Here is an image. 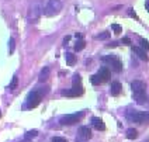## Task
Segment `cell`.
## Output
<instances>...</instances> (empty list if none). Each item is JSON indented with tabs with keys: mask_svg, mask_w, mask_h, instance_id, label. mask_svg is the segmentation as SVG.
Instances as JSON below:
<instances>
[{
	"mask_svg": "<svg viewBox=\"0 0 149 142\" xmlns=\"http://www.w3.org/2000/svg\"><path fill=\"white\" fill-rule=\"evenodd\" d=\"M111 28H113L114 34H117V35H118L120 33H123V27H121V25H118V24H113L111 25Z\"/></svg>",
	"mask_w": 149,
	"mask_h": 142,
	"instance_id": "44dd1931",
	"label": "cell"
},
{
	"mask_svg": "<svg viewBox=\"0 0 149 142\" xmlns=\"http://www.w3.org/2000/svg\"><path fill=\"white\" fill-rule=\"evenodd\" d=\"M145 7H146V10L149 11V1H146V3H145Z\"/></svg>",
	"mask_w": 149,
	"mask_h": 142,
	"instance_id": "f1b7e54d",
	"label": "cell"
},
{
	"mask_svg": "<svg viewBox=\"0 0 149 142\" xmlns=\"http://www.w3.org/2000/svg\"><path fill=\"white\" fill-rule=\"evenodd\" d=\"M0 116H1V113H0Z\"/></svg>",
	"mask_w": 149,
	"mask_h": 142,
	"instance_id": "4dcf8cb0",
	"label": "cell"
},
{
	"mask_svg": "<svg viewBox=\"0 0 149 142\" xmlns=\"http://www.w3.org/2000/svg\"><path fill=\"white\" fill-rule=\"evenodd\" d=\"M132 52L139 59H142V61H148V55H146V52L142 49L141 47H132Z\"/></svg>",
	"mask_w": 149,
	"mask_h": 142,
	"instance_id": "7c38bea8",
	"label": "cell"
},
{
	"mask_svg": "<svg viewBox=\"0 0 149 142\" xmlns=\"http://www.w3.org/2000/svg\"><path fill=\"white\" fill-rule=\"evenodd\" d=\"M123 92V86L120 82H113L111 86H110V93H111V96H118L120 93Z\"/></svg>",
	"mask_w": 149,
	"mask_h": 142,
	"instance_id": "30bf717a",
	"label": "cell"
},
{
	"mask_svg": "<svg viewBox=\"0 0 149 142\" xmlns=\"http://www.w3.org/2000/svg\"><path fill=\"white\" fill-rule=\"evenodd\" d=\"M83 87L80 86H73L72 89L69 90H62V96H66V97H77V96H82L83 94Z\"/></svg>",
	"mask_w": 149,
	"mask_h": 142,
	"instance_id": "52a82bcc",
	"label": "cell"
},
{
	"mask_svg": "<svg viewBox=\"0 0 149 142\" xmlns=\"http://www.w3.org/2000/svg\"><path fill=\"white\" fill-rule=\"evenodd\" d=\"M62 10V1L61 0H48V3L44 7V14L45 16H55Z\"/></svg>",
	"mask_w": 149,
	"mask_h": 142,
	"instance_id": "7a4b0ae2",
	"label": "cell"
},
{
	"mask_svg": "<svg viewBox=\"0 0 149 142\" xmlns=\"http://www.w3.org/2000/svg\"><path fill=\"white\" fill-rule=\"evenodd\" d=\"M52 142H68L65 138H62V136H54L52 138Z\"/></svg>",
	"mask_w": 149,
	"mask_h": 142,
	"instance_id": "d4e9b609",
	"label": "cell"
},
{
	"mask_svg": "<svg viewBox=\"0 0 149 142\" xmlns=\"http://www.w3.org/2000/svg\"><path fill=\"white\" fill-rule=\"evenodd\" d=\"M136 136H138V131H136V129L130 128V129L127 131V138H128V139H135Z\"/></svg>",
	"mask_w": 149,
	"mask_h": 142,
	"instance_id": "9a60e30c",
	"label": "cell"
},
{
	"mask_svg": "<svg viewBox=\"0 0 149 142\" xmlns=\"http://www.w3.org/2000/svg\"><path fill=\"white\" fill-rule=\"evenodd\" d=\"M91 125L94 127L97 131H104V129H106V125H104L103 120L99 118V117H93L91 118Z\"/></svg>",
	"mask_w": 149,
	"mask_h": 142,
	"instance_id": "ba28073f",
	"label": "cell"
},
{
	"mask_svg": "<svg viewBox=\"0 0 149 142\" xmlns=\"http://www.w3.org/2000/svg\"><path fill=\"white\" fill-rule=\"evenodd\" d=\"M8 51H10V54L14 52V40L13 38H10V41H8Z\"/></svg>",
	"mask_w": 149,
	"mask_h": 142,
	"instance_id": "603a6c76",
	"label": "cell"
},
{
	"mask_svg": "<svg viewBox=\"0 0 149 142\" xmlns=\"http://www.w3.org/2000/svg\"><path fill=\"white\" fill-rule=\"evenodd\" d=\"M121 44H124V45H131V40H130L128 37H125V38H123Z\"/></svg>",
	"mask_w": 149,
	"mask_h": 142,
	"instance_id": "484cf974",
	"label": "cell"
},
{
	"mask_svg": "<svg viewBox=\"0 0 149 142\" xmlns=\"http://www.w3.org/2000/svg\"><path fill=\"white\" fill-rule=\"evenodd\" d=\"M128 14L131 17H134V18H138V16H136V13L134 11V8H130V11H128Z\"/></svg>",
	"mask_w": 149,
	"mask_h": 142,
	"instance_id": "4316f807",
	"label": "cell"
},
{
	"mask_svg": "<svg viewBox=\"0 0 149 142\" xmlns=\"http://www.w3.org/2000/svg\"><path fill=\"white\" fill-rule=\"evenodd\" d=\"M79 136H80L82 139H90L91 129L89 127H80V128H79Z\"/></svg>",
	"mask_w": 149,
	"mask_h": 142,
	"instance_id": "8fae6325",
	"label": "cell"
},
{
	"mask_svg": "<svg viewBox=\"0 0 149 142\" xmlns=\"http://www.w3.org/2000/svg\"><path fill=\"white\" fill-rule=\"evenodd\" d=\"M69 40H70V37H69V35H68V37H65V40H63V42H65V45H66V42L69 41Z\"/></svg>",
	"mask_w": 149,
	"mask_h": 142,
	"instance_id": "83f0119b",
	"label": "cell"
},
{
	"mask_svg": "<svg viewBox=\"0 0 149 142\" xmlns=\"http://www.w3.org/2000/svg\"><path fill=\"white\" fill-rule=\"evenodd\" d=\"M97 75H99L100 80H101V83H104V82H107L108 79H110V69L108 68H101L99 72H97Z\"/></svg>",
	"mask_w": 149,
	"mask_h": 142,
	"instance_id": "9c48e42d",
	"label": "cell"
},
{
	"mask_svg": "<svg viewBox=\"0 0 149 142\" xmlns=\"http://www.w3.org/2000/svg\"><path fill=\"white\" fill-rule=\"evenodd\" d=\"M84 47H86V42H84V40H79V41L74 44V51H82Z\"/></svg>",
	"mask_w": 149,
	"mask_h": 142,
	"instance_id": "e0dca14e",
	"label": "cell"
},
{
	"mask_svg": "<svg viewBox=\"0 0 149 142\" xmlns=\"http://www.w3.org/2000/svg\"><path fill=\"white\" fill-rule=\"evenodd\" d=\"M108 37H110V33H103V34H99L96 38L97 40H107Z\"/></svg>",
	"mask_w": 149,
	"mask_h": 142,
	"instance_id": "cb8c5ba5",
	"label": "cell"
},
{
	"mask_svg": "<svg viewBox=\"0 0 149 142\" xmlns=\"http://www.w3.org/2000/svg\"><path fill=\"white\" fill-rule=\"evenodd\" d=\"M127 118L132 123H138V124H142L143 121L149 120V114L146 113H141V111H136V110H131L127 113Z\"/></svg>",
	"mask_w": 149,
	"mask_h": 142,
	"instance_id": "277c9868",
	"label": "cell"
},
{
	"mask_svg": "<svg viewBox=\"0 0 149 142\" xmlns=\"http://www.w3.org/2000/svg\"><path fill=\"white\" fill-rule=\"evenodd\" d=\"M66 63L69 66H73L74 63H76V56H74L73 54H70V52L66 54Z\"/></svg>",
	"mask_w": 149,
	"mask_h": 142,
	"instance_id": "5bb4252c",
	"label": "cell"
},
{
	"mask_svg": "<svg viewBox=\"0 0 149 142\" xmlns=\"http://www.w3.org/2000/svg\"><path fill=\"white\" fill-rule=\"evenodd\" d=\"M20 142H31V141H20Z\"/></svg>",
	"mask_w": 149,
	"mask_h": 142,
	"instance_id": "f546056e",
	"label": "cell"
},
{
	"mask_svg": "<svg viewBox=\"0 0 149 142\" xmlns=\"http://www.w3.org/2000/svg\"><path fill=\"white\" fill-rule=\"evenodd\" d=\"M84 113L83 111H79V113H74V114H66L63 117H61V124L62 125H73V124H77L80 120L83 118Z\"/></svg>",
	"mask_w": 149,
	"mask_h": 142,
	"instance_id": "3957f363",
	"label": "cell"
},
{
	"mask_svg": "<svg viewBox=\"0 0 149 142\" xmlns=\"http://www.w3.org/2000/svg\"><path fill=\"white\" fill-rule=\"evenodd\" d=\"M148 1H149V0H148Z\"/></svg>",
	"mask_w": 149,
	"mask_h": 142,
	"instance_id": "1f68e13d",
	"label": "cell"
},
{
	"mask_svg": "<svg viewBox=\"0 0 149 142\" xmlns=\"http://www.w3.org/2000/svg\"><path fill=\"white\" fill-rule=\"evenodd\" d=\"M72 84H73V86H80V84H82V77H80L79 73H76V75L73 76V82H72Z\"/></svg>",
	"mask_w": 149,
	"mask_h": 142,
	"instance_id": "ac0fdd59",
	"label": "cell"
},
{
	"mask_svg": "<svg viewBox=\"0 0 149 142\" xmlns=\"http://www.w3.org/2000/svg\"><path fill=\"white\" fill-rule=\"evenodd\" d=\"M49 72H51L49 68H44L41 70V73H40V77H38L40 82H45V80L48 79V76H49Z\"/></svg>",
	"mask_w": 149,
	"mask_h": 142,
	"instance_id": "4fadbf2b",
	"label": "cell"
},
{
	"mask_svg": "<svg viewBox=\"0 0 149 142\" xmlns=\"http://www.w3.org/2000/svg\"><path fill=\"white\" fill-rule=\"evenodd\" d=\"M131 89H132V96L134 100L136 101L138 104H145L146 101V86L142 80H134L131 83Z\"/></svg>",
	"mask_w": 149,
	"mask_h": 142,
	"instance_id": "6da1fadb",
	"label": "cell"
},
{
	"mask_svg": "<svg viewBox=\"0 0 149 142\" xmlns=\"http://www.w3.org/2000/svg\"><path fill=\"white\" fill-rule=\"evenodd\" d=\"M38 135V131L37 129H31V131H28L27 134H25V141H30L31 138H35Z\"/></svg>",
	"mask_w": 149,
	"mask_h": 142,
	"instance_id": "2e32d148",
	"label": "cell"
},
{
	"mask_svg": "<svg viewBox=\"0 0 149 142\" xmlns=\"http://www.w3.org/2000/svg\"><path fill=\"white\" fill-rule=\"evenodd\" d=\"M90 82H91V84H94V86L101 84V80H100V77H99V75H97V73L91 76V77H90Z\"/></svg>",
	"mask_w": 149,
	"mask_h": 142,
	"instance_id": "d6986e66",
	"label": "cell"
},
{
	"mask_svg": "<svg viewBox=\"0 0 149 142\" xmlns=\"http://www.w3.org/2000/svg\"><path fill=\"white\" fill-rule=\"evenodd\" d=\"M139 42H141V48L143 51L146 49V51H149V42L146 41V40H143V38H141V40H139Z\"/></svg>",
	"mask_w": 149,
	"mask_h": 142,
	"instance_id": "7402d4cb",
	"label": "cell"
},
{
	"mask_svg": "<svg viewBox=\"0 0 149 142\" xmlns=\"http://www.w3.org/2000/svg\"><path fill=\"white\" fill-rule=\"evenodd\" d=\"M101 61L104 62V63H108L110 66L113 68L116 72H121L123 70V63H121V61L118 58H116L114 55H108V56H103Z\"/></svg>",
	"mask_w": 149,
	"mask_h": 142,
	"instance_id": "5b68a950",
	"label": "cell"
},
{
	"mask_svg": "<svg viewBox=\"0 0 149 142\" xmlns=\"http://www.w3.org/2000/svg\"><path fill=\"white\" fill-rule=\"evenodd\" d=\"M41 103V94L40 92L34 90L27 96V109H35Z\"/></svg>",
	"mask_w": 149,
	"mask_h": 142,
	"instance_id": "8992f818",
	"label": "cell"
},
{
	"mask_svg": "<svg viewBox=\"0 0 149 142\" xmlns=\"http://www.w3.org/2000/svg\"><path fill=\"white\" fill-rule=\"evenodd\" d=\"M17 84H18V79H17V76H14L13 80H11V83H10V86H8V89H10V90H14L17 87Z\"/></svg>",
	"mask_w": 149,
	"mask_h": 142,
	"instance_id": "ffe728a7",
	"label": "cell"
}]
</instances>
